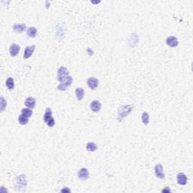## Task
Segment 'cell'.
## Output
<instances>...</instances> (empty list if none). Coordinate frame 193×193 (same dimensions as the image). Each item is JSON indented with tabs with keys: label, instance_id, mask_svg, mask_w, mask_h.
I'll use <instances>...</instances> for the list:
<instances>
[{
	"label": "cell",
	"instance_id": "obj_6",
	"mask_svg": "<svg viewBox=\"0 0 193 193\" xmlns=\"http://www.w3.org/2000/svg\"><path fill=\"white\" fill-rule=\"evenodd\" d=\"M155 175L158 179H165V174L164 172V168L161 164H157L155 166Z\"/></svg>",
	"mask_w": 193,
	"mask_h": 193
},
{
	"label": "cell",
	"instance_id": "obj_10",
	"mask_svg": "<svg viewBox=\"0 0 193 193\" xmlns=\"http://www.w3.org/2000/svg\"><path fill=\"white\" fill-rule=\"evenodd\" d=\"M21 50V47L17 44H11L9 48V53H10L11 57H16L20 52Z\"/></svg>",
	"mask_w": 193,
	"mask_h": 193
},
{
	"label": "cell",
	"instance_id": "obj_23",
	"mask_svg": "<svg viewBox=\"0 0 193 193\" xmlns=\"http://www.w3.org/2000/svg\"><path fill=\"white\" fill-rule=\"evenodd\" d=\"M0 102H1V103H0V106H1V112H3L5 110V109L6 108V106H7V102H6V100L3 96L1 97V101Z\"/></svg>",
	"mask_w": 193,
	"mask_h": 193
},
{
	"label": "cell",
	"instance_id": "obj_20",
	"mask_svg": "<svg viewBox=\"0 0 193 193\" xmlns=\"http://www.w3.org/2000/svg\"><path fill=\"white\" fill-rule=\"evenodd\" d=\"M6 87L9 89V90H13L14 88V78L11 77H8L6 80Z\"/></svg>",
	"mask_w": 193,
	"mask_h": 193
},
{
	"label": "cell",
	"instance_id": "obj_16",
	"mask_svg": "<svg viewBox=\"0 0 193 193\" xmlns=\"http://www.w3.org/2000/svg\"><path fill=\"white\" fill-rule=\"evenodd\" d=\"M75 96L78 100H81L84 96V90L82 87H77L75 89Z\"/></svg>",
	"mask_w": 193,
	"mask_h": 193
},
{
	"label": "cell",
	"instance_id": "obj_14",
	"mask_svg": "<svg viewBox=\"0 0 193 193\" xmlns=\"http://www.w3.org/2000/svg\"><path fill=\"white\" fill-rule=\"evenodd\" d=\"M24 104H25L26 106L29 109H33L36 106V99L32 96H30V97H27L26 99L25 102H24Z\"/></svg>",
	"mask_w": 193,
	"mask_h": 193
},
{
	"label": "cell",
	"instance_id": "obj_25",
	"mask_svg": "<svg viewBox=\"0 0 193 193\" xmlns=\"http://www.w3.org/2000/svg\"><path fill=\"white\" fill-rule=\"evenodd\" d=\"M62 191H69V192H70V190L69 189H68V188H64V189H63L62 190Z\"/></svg>",
	"mask_w": 193,
	"mask_h": 193
},
{
	"label": "cell",
	"instance_id": "obj_17",
	"mask_svg": "<svg viewBox=\"0 0 193 193\" xmlns=\"http://www.w3.org/2000/svg\"><path fill=\"white\" fill-rule=\"evenodd\" d=\"M27 34L29 37L35 38L36 34H37V29L34 27H30V28H28V30H27Z\"/></svg>",
	"mask_w": 193,
	"mask_h": 193
},
{
	"label": "cell",
	"instance_id": "obj_24",
	"mask_svg": "<svg viewBox=\"0 0 193 193\" xmlns=\"http://www.w3.org/2000/svg\"><path fill=\"white\" fill-rule=\"evenodd\" d=\"M162 192H170V189L169 187H166L165 188L162 189Z\"/></svg>",
	"mask_w": 193,
	"mask_h": 193
},
{
	"label": "cell",
	"instance_id": "obj_21",
	"mask_svg": "<svg viewBox=\"0 0 193 193\" xmlns=\"http://www.w3.org/2000/svg\"><path fill=\"white\" fill-rule=\"evenodd\" d=\"M142 122L145 125H147L149 123V115L146 112H144L142 114Z\"/></svg>",
	"mask_w": 193,
	"mask_h": 193
},
{
	"label": "cell",
	"instance_id": "obj_22",
	"mask_svg": "<svg viewBox=\"0 0 193 193\" xmlns=\"http://www.w3.org/2000/svg\"><path fill=\"white\" fill-rule=\"evenodd\" d=\"M21 114L24 115L27 117L30 118L32 115H33V111H32L31 109L29 108H24L21 110Z\"/></svg>",
	"mask_w": 193,
	"mask_h": 193
},
{
	"label": "cell",
	"instance_id": "obj_12",
	"mask_svg": "<svg viewBox=\"0 0 193 193\" xmlns=\"http://www.w3.org/2000/svg\"><path fill=\"white\" fill-rule=\"evenodd\" d=\"M35 49H36V45H30V46L26 47V49L24 53V58L28 59L32 56V54L34 52Z\"/></svg>",
	"mask_w": 193,
	"mask_h": 193
},
{
	"label": "cell",
	"instance_id": "obj_18",
	"mask_svg": "<svg viewBox=\"0 0 193 193\" xmlns=\"http://www.w3.org/2000/svg\"><path fill=\"white\" fill-rule=\"evenodd\" d=\"M86 149L89 152H95L97 149V146L93 142H89L86 145Z\"/></svg>",
	"mask_w": 193,
	"mask_h": 193
},
{
	"label": "cell",
	"instance_id": "obj_3",
	"mask_svg": "<svg viewBox=\"0 0 193 193\" xmlns=\"http://www.w3.org/2000/svg\"><path fill=\"white\" fill-rule=\"evenodd\" d=\"M43 119L45 123L50 128H52L55 125V121H54V119L52 116V111H51V108H49V107L46 108V109H45Z\"/></svg>",
	"mask_w": 193,
	"mask_h": 193
},
{
	"label": "cell",
	"instance_id": "obj_7",
	"mask_svg": "<svg viewBox=\"0 0 193 193\" xmlns=\"http://www.w3.org/2000/svg\"><path fill=\"white\" fill-rule=\"evenodd\" d=\"M87 86H88L89 88H90L91 90H94L96 87H98V84H99V81L95 77H90L88 78L87 81Z\"/></svg>",
	"mask_w": 193,
	"mask_h": 193
},
{
	"label": "cell",
	"instance_id": "obj_2",
	"mask_svg": "<svg viewBox=\"0 0 193 193\" xmlns=\"http://www.w3.org/2000/svg\"><path fill=\"white\" fill-rule=\"evenodd\" d=\"M27 185V179L25 174H21L15 179L14 187L15 189L21 191L24 189Z\"/></svg>",
	"mask_w": 193,
	"mask_h": 193
},
{
	"label": "cell",
	"instance_id": "obj_4",
	"mask_svg": "<svg viewBox=\"0 0 193 193\" xmlns=\"http://www.w3.org/2000/svg\"><path fill=\"white\" fill-rule=\"evenodd\" d=\"M72 83V78L70 76V75H69V76L66 77L64 80H63V81L58 84V86H57V89H58L59 90H62V91H63V90H66L69 87H70Z\"/></svg>",
	"mask_w": 193,
	"mask_h": 193
},
{
	"label": "cell",
	"instance_id": "obj_1",
	"mask_svg": "<svg viewBox=\"0 0 193 193\" xmlns=\"http://www.w3.org/2000/svg\"><path fill=\"white\" fill-rule=\"evenodd\" d=\"M133 108H134V106H133L132 105L122 106L119 108V112H118V121H119V122H122L126 116H128V115L131 112Z\"/></svg>",
	"mask_w": 193,
	"mask_h": 193
},
{
	"label": "cell",
	"instance_id": "obj_5",
	"mask_svg": "<svg viewBox=\"0 0 193 193\" xmlns=\"http://www.w3.org/2000/svg\"><path fill=\"white\" fill-rule=\"evenodd\" d=\"M69 75V70L64 66H60L57 71V80L60 82H61L63 80H64L66 77Z\"/></svg>",
	"mask_w": 193,
	"mask_h": 193
},
{
	"label": "cell",
	"instance_id": "obj_8",
	"mask_svg": "<svg viewBox=\"0 0 193 193\" xmlns=\"http://www.w3.org/2000/svg\"><path fill=\"white\" fill-rule=\"evenodd\" d=\"M166 44L171 48H176L179 45V41L175 36H169L166 39Z\"/></svg>",
	"mask_w": 193,
	"mask_h": 193
},
{
	"label": "cell",
	"instance_id": "obj_11",
	"mask_svg": "<svg viewBox=\"0 0 193 193\" xmlns=\"http://www.w3.org/2000/svg\"><path fill=\"white\" fill-rule=\"evenodd\" d=\"M176 180H177V183L179 185H185L187 184L188 179H187V176L185 173H179L177 174V176H176Z\"/></svg>",
	"mask_w": 193,
	"mask_h": 193
},
{
	"label": "cell",
	"instance_id": "obj_19",
	"mask_svg": "<svg viewBox=\"0 0 193 193\" xmlns=\"http://www.w3.org/2000/svg\"><path fill=\"white\" fill-rule=\"evenodd\" d=\"M18 122L20 123V125H26L27 124H28L29 122V118L27 117L24 115L21 114L18 117Z\"/></svg>",
	"mask_w": 193,
	"mask_h": 193
},
{
	"label": "cell",
	"instance_id": "obj_13",
	"mask_svg": "<svg viewBox=\"0 0 193 193\" xmlns=\"http://www.w3.org/2000/svg\"><path fill=\"white\" fill-rule=\"evenodd\" d=\"M90 108L93 112H98L101 109V103L97 100H94L90 103Z\"/></svg>",
	"mask_w": 193,
	"mask_h": 193
},
{
	"label": "cell",
	"instance_id": "obj_9",
	"mask_svg": "<svg viewBox=\"0 0 193 193\" xmlns=\"http://www.w3.org/2000/svg\"><path fill=\"white\" fill-rule=\"evenodd\" d=\"M78 177L81 180H87L89 178V172L87 168H81L78 172Z\"/></svg>",
	"mask_w": 193,
	"mask_h": 193
},
{
	"label": "cell",
	"instance_id": "obj_15",
	"mask_svg": "<svg viewBox=\"0 0 193 193\" xmlns=\"http://www.w3.org/2000/svg\"><path fill=\"white\" fill-rule=\"evenodd\" d=\"M27 29V26L24 24H15L13 26L14 31L16 33H23Z\"/></svg>",
	"mask_w": 193,
	"mask_h": 193
}]
</instances>
